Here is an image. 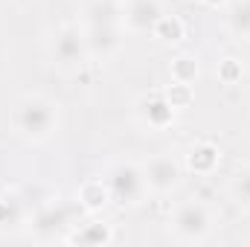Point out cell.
I'll return each mask as SVG.
<instances>
[{
	"instance_id": "obj_9",
	"label": "cell",
	"mask_w": 250,
	"mask_h": 247,
	"mask_svg": "<svg viewBox=\"0 0 250 247\" xmlns=\"http://www.w3.org/2000/svg\"><path fill=\"white\" fill-rule=\"evenodd\" d=\"M218 166H221V148L212 140H195L184 154V169L189 175L209 178L218 172Z\"/></svg>"
},
{
	"instance_id": "obj_10",
	"label": "cell",
	"mask_w": 250,
	"mask_h": 247,
	"mask_svg": "<svg viewBox=\"0 0 250 247\" xmlns=\"http://www.w3.org/2000/svg\"><path fill=\"white\" fill-rule=\"evenodd\" d=\"M32 230H35V236H41V239H56V236H62V230L67 227H73V218H70V212L64 209V204H47V206H41L35 215H32Z\"/></svg>"
},
{
	"instance_id": "obj_14",
	"label": "cell",
	"mask_w": 250,
	"mask_h": 247,
	"mask_svg": "<svg viewBox=\"0 0 250 247\" xmlns=\"http://www.w3.org/2000/svg\"><path fill=\"white\" fill-rule=\"evenodd\" d=\"M184 35H187L184 21H181L178 15H169V12H163L160 21H157L154 29H151V38H154L157 44H178V41H184Z\"/></svg>"
},
{
	"instance_id": "obj_12",
	"label": "cell",
	"mask_w": 250,
	"mask_h": 247,
	"mask_svg": "<svg viewBox=\"0 0 250 247\" xmlns=\"http://www.w3.org/2000/svg\"><path fill=\"white\" fill-rule=\"evenodd\" d=\"M123 23V0H87L82 9V26Z\"/></svg>"
},
{
	"instance_id": "obj_17",
	"label": "cell",
	"mask_w": 250,
	"mask_h": 247,
	"mask_svg": "<svg viewBox=\"0 0 250 247\" xmlns=\"http://www.w3.org/2000/svg\"><path fill=\"white\" fill-rule=\"evenodd\" d=\"M227 195H230V201H233L236 206L250 209V163H245V166L236 169V175H233L230 184H227Z\"/></svg>"
},
{
	"instance_id": "obj_6",
	"label": "cell",
	"mask_w": 250,
	"mask_h": 247,
	"mask_svg": "<svg viewBox=\"0 0 250 247\" xmlns=\"http://www.w3.org/2000/svg\"><path fill=\"white\" fill-rule=\"evenodd\" d=\"M137 111V120L151 128V131H163L169 125H175V117H178V108L172 105V99L166 96V90H148L137 99L134 105Z\"/></svg>"
},
{
	"instance_id": "obj_5",
	"label": "cell",
	"mask_w": 250,
	"mask_h": 247,
	"mask_svg": "<svg viewBox=\"0 0 250 247\" xmlns=\"http://www.w3.org/2000/svg\"><path fill=\"white\" fill-rule=\"evenodd\" d=\"M184 163L172 154V151H160L154 157H148L143 163V175H146V186L154 195H172L181 181H184Z\"/></svg>"
},
{
	"instance_id": "obj_15",
	"label": "cell",
	"mask_w": 250,
	"mask_h": 247,
	"mask_svg": "<svg viewBox=\"0 0 250 247\" xmlns=\"http://www.w3.org/2000/svg\"><path fill=\"white\" fill-rule=\"evenodd\" d=\"M23 221V201L12 189H0V230L18 227Z\"/></svg>"
},
{
	"instance_id": "obj_4",
	"label": "cell",
	"mask_w": 250,
	"mask_h": 247,
	"mask_svg": "<svg viewBox=\"0 0 250 247\" xmlns=\"http://www.w3.org/2000/svg\"><path fill=\"white\" fill-rule=\"evenodd\" d=\"M50 59L64 73H73V70L84 67L90 53H87V38H84L82 23H64V26L56 29V35L50 41Z\"/></svg>"
},
{
	"instance_id": "obj_1",
	"label": "cell",
	"mask_w": 250,
	"mask_h": 247,
	"mask_svg": "<svg viewBox=\"0 0 250 247\" xmlns=\"http://www.w3.org/2000/svg\"><path fill=\"white\" fill-rule=\"evenodd\" d=\"M12 128L29 143H44L59 128V105L44 93H23L15 105Z\"/></svg>"
},
{
	"instance_id": "obj_18",
	"label": "cell",
	"mask_w": 250,
	"mask_h": 247,
	"mask_svg": "<svg viewBox=\"0 0 250 247\" xmlns=\"http://www.w3.org/2000/svg\"><path fill=\"white\" fill-rule=\"evenodd\" d=\"M227 29L242 38V41H250V0H239L230 6V15H227Z\"/></svg>"
},
{
	"instance_id": "obj_20",
	"label": "cell",
	"mask_w": 250,
	"mask_h": 247,
	"mask_svg": "<svg viewBox=\"0 0 250 247\" xmlns=\"http://www.w3.org/2000/svg\"><path fill=\"white\" fill-rule=\"evenodd\" d=\"M242 76H245V64L239 62V59H224V62L218 64V79L224 84H239Z\"/></svg>"
},
{
	"instance_id": "obj_3",
	"label": "cell",
	"mask_w": 250,
	"mask_h": 247,
	"mask_svg": "<svg viewBox=\"0 0 250 247\" xmlns=\"http://www.w3.org/2000/svg\"><path fill=\"white\" fill-rule=\"evenodd\" d=\"M105 184H108V192H111V201L120 204V206H137L148 195L143 166L134 163V160L111 163L108 172H105Z\"/></svg>"
},
{
	"instance_id": "obj_7",
	"label": "cell",
	"mask_w": 250,
	"mask_h": 247,
	"mask_svg": "<svg viewBox=\"0 0 250 247\" xmlns=\"http://www.w3.org/2000/svg\"><path fill=\"white\" fill-rule=\"evenodd\" d=\"M84 29V38H87V53L90 59H99V62H108L114 59L125 44V26L123 23H102V26H82Z\"/></svg>"
},
{
	"instance_id": "obj_2",
	"label": "cell",
	"mask_w": 250,
	"mask_h": 247,
	"mask_svg": "<svg viewBox=\"0 0 250 247\" xmlns=\"http://www.w3.org/2000/svg\"><path fill=\"white\" fill-rule=\"evenodd\" d=\"M169 233L184 245H201L212 233V212L207 204L189 198L181 201L169 215Z\"/></svg>"
},
{
	"instance_id": "obj_8",
	"label": "cell",
	"mask_w": 250,
	"mask_h": 247,
	"mask_svg": "<svg viewBox=\"0 0 250 247\" xmlns=\"http://www.w3.org/2000/svg\"><path fill=\"white\" fill-rule=\"evenodd\" d=\"M160 0H123V26L131 35H151L154 23L163 15Z\"/></svg>"
},
{
	"instance_id": "obj_13",
	"label": "cell",
	"mask_w": 250,
	"mask_h": 247,
	"mask_svg": "<svg viewBox=\"0 0 250 247\" xmlns=\"http://www.w3.org/2000/svg\"><path fill=\"white\" fill-rule=\"evenodd\" d=\"M76 198H79V206H82L84 212H99L102 206L111 204V192H108L105 178H96V181L82 184V189H79Z\"/></svg>"
},
{
	"instance_id": "obj_21",
	"label": "cell",
	"mask_w": 250,
	"mask_h": 247,
	"mask_svg": "<svg viewBox=\"0 0 250 247\" xmlns=\"http://www.w3.org/2000/svg\"><path fill=\"white\" fill-rule=\"evenodd\" d=\"M204 6H209V9H221V6H227V0H201Z\"/></svg>"
},
{
	"instance_id": "obj_16",
	"label": "cell",
	"mask_w": 250,
	"mask_h": 247,
	"mask_svg": "<svg viewBox=\"0 0 250 247\" xmlns=\"http://www.w3.org/2000/svg\"><path fill=\"white\" fill-rule=\"evenodd\" d=\"M169 76L178 84H192L195 87V82L201 76V64H198V59L192 53H181V56H175L172 64H169Z\"/></svg>"
},
{
	"instance_id": "obj_19",
	"label": "cell",
	"mask_w": 250,
	"mask_h": 247,
	"mask_svg": "<svg viewBox=\"0 0 250 247\" xmlns=\"http://www.w3.org/2000/svg\"><path fill=\"white\" fill-rule=\"evenodd\" d=\"M166 96L172 99V105L178 108V111H184L192 105V99H195V87L192 84H178V82H172L169 87H166Z\"/></svg>"
},
{
	"instance_id": "obj_11",
	"label": "cell",
	"mask_w": 250,
	"mask_h": 247,
	"mask_svg": "<svg viewBox=\"0 0 250 247\" xmlns=\"http://www.w3.org/2000/svg\"><path fill=\"white\" fill-rule=\"evenodd\" d=\"M64 242L67 245H79V247H105L114 242V227L108 224V221H99V218H93V221H87V224H76L67 236H64Z\"/></svg>"
}]
</instances>
